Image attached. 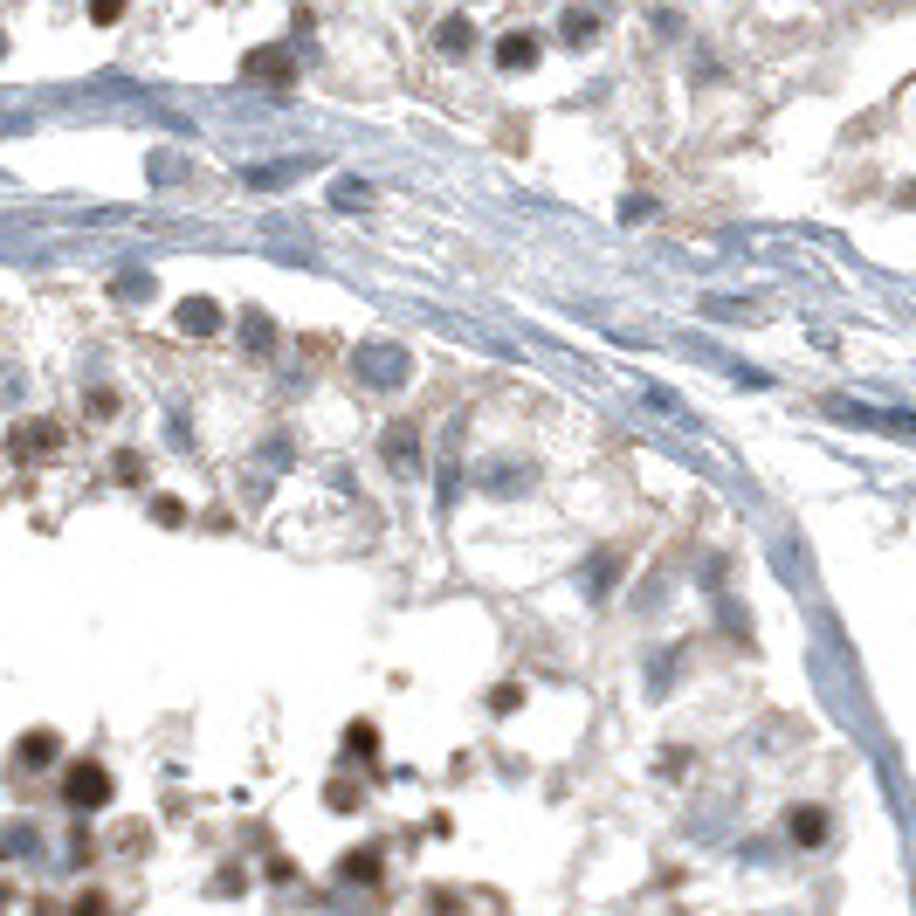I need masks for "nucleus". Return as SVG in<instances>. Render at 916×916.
I'll return each instance as SVG.
<instances>
[{
  "instance_id": "nucleus-1",
  "label": "nucleus",
  "mask_w": 916,
  "mask_h": 916,
  "mask_svg": "<svg viewBox=\"0 0 916 916\" xmlns=\"http://www.w3.org/2000/svg\"><path fill=\"white\" fill-rule=\"evenodd\" d=\"M63 806L69 814H103V806H111V772H103L97 758H76L63 772Z\"/></svg>"
},
{
  "instance_id": "nucleus-2",
  "label": "nucleus",
  "mask_w": 916,
  "mask_h": 916,
  "mask_svg": "<svg viewBox=\"0 0 916 916\" xmlns=\"http://www.w3.org/2000/svg\"><path fill=\"white\" fill-rule=\"evenodd\" d=\"M8 449L21 462H42V455H63V428H48V421H29V428H14Z\"/></svg>"
},
{
  "instance_id": "nucleus-3",
  "label": "nucleus",
  "mask_w": 916,
  "mask_h": 916,
  "mask_svg": "<svg viewBox=\"0 0 916 916\" xmlns=\"http://www.w3.org/2000/svg\"><path fill=\"white\" fill-rule=\"evenodd\" d=\"M56 751H63L56 730H29V738L14 744V772H48V765H56Z\"/></svg>"
},
{
  "instance_id": "nucleus-4",
  "label": "nucleus",
  "mask_w": 916,
  "mask_h": 916,
  "mask_svg": "<svg viewBox=\"0 0 916 916\" xmlns=\"http://www.w3.org/2000/svg\"><path fill=\"white\" fill-rule=\"evenodd\" d=\"M496 69H510V76H523V69H538V35H523V29H510L504 42H496Z\"/></svg>"
},
{
  "instance_id": "nucleus-5",
  "label": "nucleus",
  "mask_w": 916,
  "mask_h": 916,
  "mask_svg": "<svg viewBox=\"0 0 916 916\" xmlns=\"http://www.w3.org/2000/svg\"><path fill=\"white\" fill-rule=\"evenodd\" d=\"M179 331H194V338H207V331H221V310L207 304V297H187L179 304Z\"/></svg>"
},
{
  "instance_id": "nucleus-6",
  "label": "nucleus",
  "mask_w": 916,
  "mask_h": 916,
  "mask_svg": "<svg viewBox=\"0 0 916 916\" xmlns=\"http://www.w3.org/2000/svg\"><path fill=\"white\" fill-rule=\"evenodd\" d=\"M249 76H255V84H290V56H283V48H255Z\"/></svg>"
},
{
  "instance_id": "nucleus-7",
  "label": "nucleus",
  "mask_w": 916,
  "mask_h": 916,
  "mask_svg": "<svg viewBox=\"0 0 916 916\" xmlns=\"http://www.w3.org/2000/svg\"><path fill=\"white\" fill-rule=\"evenodd\" d=\"M468 42H476V29H468L462 14H449V21L434 29V48H441V56H468Z\"/></svg>"
},
{
  "instance_id": "nucleus-8",
  "label": "nucleus",
  "mask_w": 916,
  "mask_h": 916,
  "mask_svg": "<svg viewBox=\"0 0 916 916\" xmlns=\"http://www.w3.org/2000/svg\"><path fill=\"white\" fill-rule=\"evenodd\" d=\"M785 827H793V841H799V848H820V841H827V814H820V806H799V814L785 820Z\"/></svg>"
},
{
  "instance_id": "nucleus-9",
  "label": "nucleus",
  "mask_w": 916,
  "mask_h": 916,
  "mask_svg": "<svg viewBox=\"0 0 916 916\" xmlns=\"http://www.w3.org/2000/svg\"><path fill=\"white\" fill-rule=\"evenodd\" d=\"M345 882H379V848H352L345 854Z\"/></svg>"
},
{
  "instance_id": "nucleus-10",
  "label": "nucleus",
  "mask_w": 916,
  "mask_h": 916,
  "mask_svg": "<svg viewBox=\"0 0 916 916\" xmlns=\"http://www.w3.org/2000/svg\"><path fill=\"white\" fill-rule=\"evenodd\" d=\"M400 373H407L400 352H365V379H400Z\"/></svg>"
},
{
  "instance_id": "nucleus-11",
  "label": "nucleus",
  "mask_w": 916,
  "mask_h": 916,
  "mask_svg": "<svg viewBox=\"0 0 916 916\" xmlns=\"http://www.w3.org/2000/svg\"><path fill=\"white\" fill-rule=\"evenodd\" d=\"M373 744H379L373 724H352V730H345V751H352V758H373Z\"/></svg>"
},
{
  "instance_id": "nucleus-12",
  "label": "nucleus",
  "mask_w": 916,
  "mask_h": 916,
  "mask_svg": "<svg viewBox=\"0 0 916 916\" xmlns=\"http://www.w3.org/2000/svg\"><path fill=\"white\" fill-rule=\"evenodd\" d=\"M559 29H565V42H593V29H599V21H593V14H565Z\"/></svg>"
},
{
  "instance_id": "nucleus-13",
  "label": "nucleus",
  "mask_w": 916,
  "mask_h": 916,
  "mask_svg": "<svg viewBox=\"0 0 916 916\" xmlns=\"http://www.w3.org/2000/svg\"><path fill=\"white\" fill-rule=\"evenodd\" d=\"M386 455H393V462H413V428H393V434H386Z\"/></svg>"
},
{
  "instance_id": "nucleus-14",
  "label": "nucleus",
  "mask_w": 916,
  "mask_h": 916,
  "mask_svg": "<svg viewBox=\"0 0 916 916\" xmlns=\"http://www.w3.org/2000/svg\"><path fill=\"white\" fill-rule=\"evenodd\" d=\"M517 703H523V683H496L489 689V710H517Z\"/></svg>"
},
{
  "instance_id": "nucleus-15",
  "label": "nucleus",
  "mask_w": 916,
  "mask_h": 916,
  "mask_svg": "<svg viewBox=\"0 0 916 916\" xmlns=\"http://www.w3.org/2000/svg\"><path fill=\"white\" fill-rule=\"evenodd\" d=\"M118 14H124V0H90V21H97V29H111Z\"/></svg>"
},
{
  "instance_id": "nucleus-16",
  "label": "nucleus",
  "mask_w": 916,
  "mask_h": 916,
  "mask_svg": "<svg viewBox=\"0 0 916 916\" xmlns=\"http://www.w3.org/2000/svg\"><path fill=\"white\" fill-rule=\"evenodd\" d=\"M76 916H111V896H97V889H90V896L76 903Z\"/></svg>"
}]
</instances>
